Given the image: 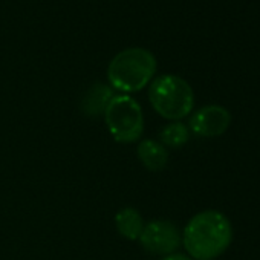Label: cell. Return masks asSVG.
<instances>
[{"instance_id":"1","label":"cell","mask_w":260,"mask_h":260,"mask_svg":"<svg viewBox=\"0 0 260 260\" xmlns=\"http://www.w3.org/2000/svg\"><path fill=\"white\" fill-rule=\"evenodd\" d=\"M181 234L182 245L193 260H214L230 248L233 225L223 213L205 210L194 214Z\"/></svg>"},{"instance_id":"2","label":"cell","mask_w":260,"mask_h":260,"mask_svg":"<svg viewBox=\"0 0 260 260\" xmlns=\"http://www.w3.org/2000/svg\"><path fill=\"white\" fill-rule=\"evenodd\" d=\"M156 72L155 55L144 48H128L118 52L109 63L107 81L124 95L143 90Z\"/></svg>"},{"instance_id":"3","label":"cell","mask_w":260,"mask_h":260,"mask_svg":"<svg viewBox=\"0 0 260 260\" xmlns=\"http://www.w3.org/2000/svg\"><path fill=\"white\" fill-rule=\"evenodd\" d=\"M149 100L158 115L170 121H181L194 109V92L181 77L166 74L156 77L149 87Z\"/></svg>"},{"instance_id":"4","label":"cell","mask_w":260,"mask_h":260,"mask_svg":"<svg viewBox=\"0 0 260 260\" xmlns=\"http://www.w3.org/2000/svg\"><path fill=\"white\" fill-rule=\"evenodd\" d=\"M104 121L110 137L121 144L137 143L144 132L141 104L130 95H113L104 110Z\"/></svg>"},{"instance_id":"5","label":"cell","mask_w":260,"mask_h":260,"mask_svg":"<svg viewBox=\"0 0 260 260\" xmlns=\"http://www.w3.org/2000/svg\"><path fill=\"white\" fill-rule=\"evenodd\" d=\"M138 240L147 252L166 257L182 245V234L173 222L156 219L144 225Z\"/></svg>"},{"instance_id":"6","label":"cell","mask_w":260,"mask_h":260,"mask_svg":"<svg viewBox=\"0 0 260 260\" xmlns=\"http://www.w3.org/2000/svg\"><path fill=\"white\" fill-rule=\"evenodd\" d=\"M231 124V113L219 104H208L198 109L188 122V128L201 138H216L223 135Z\"/></svg>"},{"instance_id":"7","label":"cell","mask_w":260,"mask_h":260,"mask_svg":"<svg viewBox=\"0 0 260 260\" xmlns=\"http://www.w3.org/2000/svg\"><path fill=\"white\" fill-rule=\"evenodd\" d=\"M113 89L109 84L95 83L83 96L81 100V112L86 116L96 118L100 115H104V110L110 100L113 98Z\"/></svg>"},{"instance_id":"8","label":"cell","mask_w":260,"mask_h":260,"mask_svg":"<svg viewBox=\"0 0 260 260\" xmlns=\"http://www.w3.org/2000/svg\"><path fill=\"white\" fill-rule=\"evenodd\" d=\"M137 156L150 172H161L169 162L167 149L156 140H143L137 147Z\"/></svg>"},{"instance_id":"9","label":"cell","mask_w":260,"mask_h":260,"mask_svg":"<svg viewBox=\"0 0 260 260\" xmlns=\"http://www.w3.org/2000/svg\"><path fill=\"white\" fill-rule=\"evenodd\" d=\"M144 220L138 210L132 207H124L115 214V226L118 233L127 240H138L143 230Z\"/></svg>"},{"instance_id":"10","label":"cell","mask_w":260,"mask_h":260,"mask_svg":"<svg viewBox=\"0 0 260 260\" xmlns=\"http://www.w3.org/2000/svg\"><path fill=\"white\" fill-rule=\"evenodd\" d=\"M190 140V128L181 121H172L159 132V143L169 149H181Z\"/></svg>"},{"instance_id":"11","label":"cell","mask_w":260,"mask_h":260,"mask_svg":"<svg viewBox=\"0 0 260 260\" xmlns=\"http://www.w3.org/2000/svg\"><path fill=\"white\" fill-rule=\"evenodd\" d=\"M162 260H193L190 255H187V254H179V252H173V254H169V255H166Z\"/></svg>"}]
</instances>
